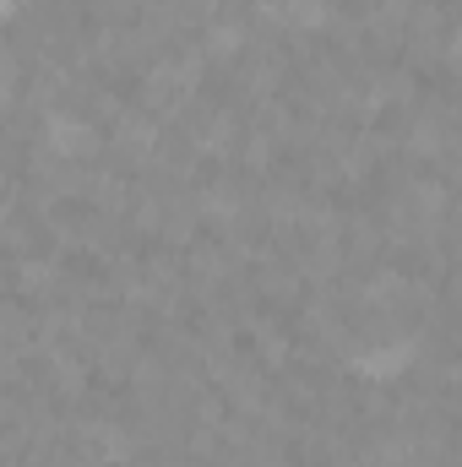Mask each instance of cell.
<instances>
[{"mask_svg":"<svg viewBox=\"0 0 462 467\" xmlns=\"http://www.w3.org/2000/svg\"><path fill=\"white\" fill-rule=\"evenodd\" d=\"M283 22H289V27L316 33V27H327V22H332V5H327V0H283Z\"/></svg>","mask_w":462,"mask_h":467,"instance_id":"cell-3","label":"cell"},{"mask_svg":"<svg viewBox=\"0 0 462 467\" xmlns=\"http://www.w3.org/2000/svg\"><path fill=\"white\" fill-rule=\"evenodd\" d=\"M11 82H16V66L0 55V104H5V93H11Z\"/></svg>","mask_w":462,"mask_h":467,"instance_id":"cell-6","label":"cell"},{"mask_svg":"<svg viewBox=\"0 0 462 467\" xmlns=\"http://www.w3.org/2000/svg\"><path fill=\"white\" fill-rule=\"evenodd\" d=\"M11 11H16V0H0V22H5V16H11Z\"/></svg>","mask_w":462,"mask_h":467,"instance_id":"cell-7","label":"cell"},{"mask_svg":"<svg viewBox=\"0 0 462 467\" xmlns=\"http://www.w3.org/2000/svg\"><path fill=\"white\" fill-rule=\"evenodd\" d=\"M414 353H419V348H414L408 337H403V343H381V348L359 353V358H353V369H359L364 380H397V375L414 364Z\"/></svg>","mask_w":462,"mask_h":467,"instance_id":"cell-2","label":"cell"},{"mask_svg":"<svg viewBox=\"0 0 462 467\" xmlns=\"http://www.w3.org/2000/svg\"><path fill=\"white\" fill-rule=\"evenodd\" d=\"M44 147H49L55 158H88V152L99 147V130H93L82 115L55 109V115L44 119Z\"/></svg>","mask_w":462,"mask_h":467,"instance_id":"cell-1","label":"cell"},{"mask_svg":"<svg viewBox=\"0 0 462 467\" xmlns=\"http://www.w3.org/2000/svg\"><path fill=\"white\" fill-rule=\"evenodd\" d=\"M239 44H245V33H239V27H213V38H207V49H213V55H234Z\"/></svg>","mask_w":462,"mask_h":467,"instance_id":"cell-5","label":"cell"},{"mask_svg":"<svg viewBox=\"0 0 462 467\" xmlns=\"http://www.w3.org/2000/svg\"><path fill=\"white\" fill-rule=\"evenodd\" d=\"M49 277H55V272H49V261H22V288H27V294H44V288H49Z\"/></svg>","mask_w":462,"mask_h":467,"instance_id":"cell-4","label":"cell"}]
</instances>
